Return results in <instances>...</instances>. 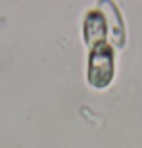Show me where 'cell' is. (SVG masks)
I'll return each instance as SVG.
<instances>
[{
	"mask_svg": "<svg viewBox=\"0 0 142 148\" xmlns=\"http://www.w3.org/2000/svg\"><path fill=\"white\" fill-rule=\"evenodd\" d=\"M113 49L107 41L99 43L90 49L87 79L96 89H104L113 79Z\"/></svg>",
	"mask_w": 142,
	"mask_h": 148,
	"instance_id": "6da1fadb",
	"label": "cell"
},
{
	"mask_svg": "<svg viewBox=\"0 0 142 148\" xmlns=\"http://www.w3.org/2000/svg\"><path fill=\"white\" fill-rule=\"evenodd\" d=\"M106 37H107L106 17L99 11H90L84 20V40L87 46L92 49L99 43H104Z\"/></svg>",
	"mask_w": 142,
	"mask_h": 148,
	"instance_id": "7a4b0ae2",
	"label": "cell"
}]
</instances>
